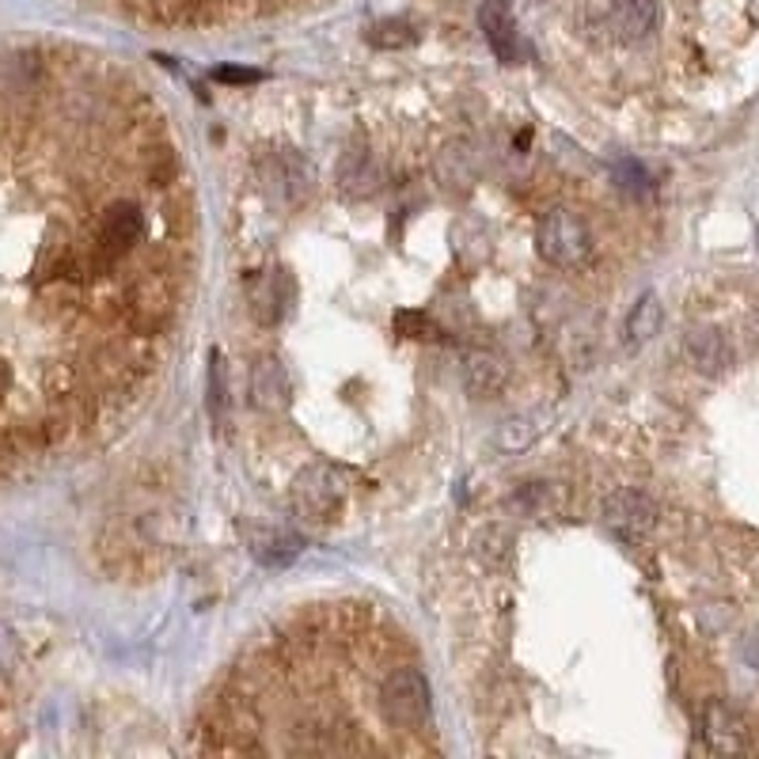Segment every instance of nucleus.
Wrapping results in <instances>:
<instances>
[{
	"mask_svg": "<svg viewBox=\"0 0 759 759\" xmlns=\"http://www.w3.org/2000/svg\"><path fill=\"white\" fill-rule=\"evenodd\" d=\"M509 384V361L494 350H475L464 361V392L472 399H494Z\"/></svg>",
	"mask_w": 759,
	"mask_h": 759,
	"instance_id": "nucleus-9",
	"label": "nucleus"
},
{
	"mask_svg": "<svg viewBox=\"0 0 759 759\" xmlns=\"http://www.w3.org/2000/svg\"><path fill=\"white\" fill-rule=\"evenodd\" d=\"M536 243H539V255L558 270L585 266V259H589V251H593L589 224H585L574 210H547L539 216Z\"/></svg>",
	"mask_w": 759,
	"mask_h": 759,
	"instance_id": "nucleus-2",
	"label": "nucleus"
},
{
	"mask_svg": "<svg viewBox=\"0 0 759 759\" xmlns=\"http://www.w3.org/2000/svg\"><path fill=\"white\" fill-rule=\"evenodd\" d=\"M684 354H688L695 373L702 376H721L733 365V346H729L726 331L718 327H691L684 334Z\"/></svg>",
	"mask_w": 759,
	"mask_h": 759,
	"instance_id": "nucleus-6",
	"label": "nucleus"
},
{
	"mask_svg": "<svg viewBox=\"0 0 759 759\" xmlns=\"http://www.w3.org/2000/svg\"><path fill=\"white\" fill-rule=\"evenodd\" d=\"M210 411H213L216 426H221L224 414H229V395H224V361L216 354L210 361Z\"/></svg>",
	"mask_w": 759,
	"mask_h": 759,
	"instance_id": "nucleus-18",
	"label": "nucleus"
},
{
	"mask_svg": "<svg viewBox=\"0 0 759 759\" xmlns=\"http://www.w3.org/2000/svg\"><path fill=\"white\" fill-rule=\"evenodd\" d=\"M745 661H748V665H752V668H756V672H759V630H756V635H752V638H748V641H745Z\"/></svg>",
	"mask_w": 759,
	"mask_h": 759,
	"instance_id": "nucleus-21",
	"label": "nucleus"
},
{
	"mask_svg": "<svg viewBox=\"0 0 759 759\" xmlns=\"http://www.w3.org/2000/svg\"><path fill=\"white\" fill-rule=\"evenodd\" d=\"M395 327H399V331H411L414 338H426L429 323H426V315H418V312H399V315H395Z\"/></svg>",
	"mask_w": 759,
	"mask_h": 759,
	"instance_id": "nucleus-19",
	"label": "nucleus"
},
{
	"mask_svg": "<svg viewBox=\"0 0 759 759\" xmlns=\"http://www.w3.org/2000/svg\"><path fill=\"white\" fill-rule=\"evenodd\" d=\"M752 334H756V342H759V308L752 312Z\"/></svg>",
	"mask_w": 759,
	"mask_h": 759,
	"instance_id": "nucleus-22",
	"label": "nucleus"
},
{
	"mask_svg": "<svg viewBox=\"0 0 759 759\" xmlns=\"http://www.w3.org/2000/svg\"><path fill=\"white\" fill-rule=\"evenodd\" d=\"M289 304H293V277L289 270H270L251 282V312H255L259 323L274 327L289 315Z\"/></svg>",
	"mask_w": 759,
	"mask_h": 759,
	"instance_id": "nucleus-7",
	"label": "nucleus"
},
{
	"mask_svg": "<svg viewBox=\"0 0 759 759\" xmlns=\"http://www.w3.org/2000/svg\"><path fill=\"white\" fill-rule=\"evenodd\" d=\"M376 710L392 733L399 737H422L433 726V688L414 661L392 665L380 676V695Z\"/></svg>",
	"mask_w": 759,
	"mask_h": 759,
	"instance_id": "nucleus-1",
	"label": "nucleus"
},
{
	"mask_svg": "<svg viewBox=\"0 0 759 759\" xmlns=\"http://www.w3.org/2000/svg\"><path fill=\"white\" fill-rule=\"evenodd\" d=\"M213 80H229V84H251V80H259L255 69H216Z\"/></svg>",
	"mask_w": 759,
	"mask_h": 759,
	"instance_id": "nucleus-20",
	"label": "nucleus"
},
{
	"mask_svg": "<svg viewBox=\"0 0 759 759\" xmlns=\"http://www.w3.org/2000/svg\"><path fill=\"white\" fill-rule=\"evenodd\" d=\"M661 323H665V308H661V301H657V293L638 296V304L627 315V342L630 346H641V342H649L657 331H661Z\"/></svg>",
	"mask_w": 759,
	"mask_h": 759,
	"instance_id": "nucleus-14",
	"label": "nucleus"
},
{
	"mask_svg": "<svg viewBox=\"0 0 759 759\" xmlns=\"http://www.w3.org/2000/svg\"><path fill=\"white\" fill-rule=\"evenodd\" d=\"M342 494H346L342 472L331 464H315L293 483V505L304 520H331L334 509L342 505Z\"/></svg>",
	"mask_w": 759,
	"mask_h": 759,
	"instance_id": "nucleus-3",
	"label": "nucleus"
},
{
	"mask_svg": "<svg viewBox=\"0 0 759 759\" xmlns=\"http://www.w3.org/2000/svg\"><path fill=\"white\" fill-rule=\"evenodd\" d=\"M604 524L623 539H641L657 524V505L641 490H616L604 502Z\"/></svg>",
	"mask_w": 759,
	"mask_h": 759,
	"instance_id": "nucleus-4",
	"label": "nucleus"
},
{
	"mask_svg": "<svg viewBox=\"0 0 759 759\" xmlns=\"http://www.w3.org/2000/svg\"><path fill=\"white\" fill-rule=\"evenodd\" d=\"M338 183L357 190L361 183H368V152L361 149V144H354L350 152H342L338 160Z\"/></svg>",
	"mask_w": 759,
	"mask_h": 759,
	"instance_id": "nucleus-17",
	"label": "nucleus"
},
{
	"mask_svg": "<svg viewBox=\"0 0 759 759\" xmlns=\"http://www.w3.org/2000/svg\"><path fill=\"white\" fill-rule=\"evenodd\" d=\"M301 550H304V539L293 536V532L270 528V532H255V536H251V555H255L259 566H270V569L289 566Z\"/></svg>",
	"mask_w": 759,
	"mask_h": 759,
	"instance_id": "nucleus-12",
	"label": "nucleus"
},
{
	"mask_svg": "<svg viewBox=\"0 0 759 759\" xmlns=\"http://www.w3.org/2000/svg\"><path fill=\"white\" fill-rule=\"evenodd\" d=\"M661 23V4L657 0H616L608 12V31L619 42H638L657 31Z\"/></svg>",
	"mask_w": 759,
	"mask_h": 759,
	"instance_id": "nucleus-11",
	"label": "nucleus"
},
{
	"mask_svg": "<svg viewBox=\"0 0 759 759\" xmlns=\"http://www.w3.org/2000/svg\"><path fill=\"white\" fill-rule=\"evenodd\" d=\"M414 39H418V31H414V23H406V20H380L368 27V42H373L376 50H403V47H411Z\"/></svg>",
	"mask_w": 759,
	"mask_h": 759,
	"instance_id": "nucleus-15",
	"label": "nucleus"
},
{
	"mask_svg": "<svg viewBox=\"0 0 759 759\" xmlns=\"http://www.w3.org/2000/svg\"><path fill=\"white\" fill-rule=\"evenodd\" d=\"M247 395H251V403H255L259 411H266V414L285 411V403H289V373H285L282 361H277V357H259L255 365H251V376H247Z\"/></svg>",
	"mask_w": 759,
	"mask_h": 759,
	"instance_id": "nucleus-8",
	"label": "nucleus"
},
{
	"mask_svg": "<svg viewBox=\"0 0 759 759\" xmlns=\"http://www.w3.org/2000/svg\"><path fill=\"white\" fill-rule=\"evenodd\" d=\"M702 733H707V745L721 756H737L748 748L745 718L733 707H726V702H710L707 714H702Z\"/></svg>",
	"mask_w": 759,
	"mask_h": 759,
	"instance_id": "nucleus-10",
	"label": "nucleus"
},
{
	"mask_svg": "<svg viewBox=\"0 0 759 759\" xmlns=\"http://www.w3.org/2000/svg\"><path fill=\"white\" fill-rule=\"evenodd\" d=\"M547 422H550L547 411L513 414V418L505 422L502 433H498V448L502 452H524V448H532L547 433Z\"/></svg>",
	"mask_w": 759,
	"mask_h": 759,
	"instance_id": "nucleus-13",
	"label": "nucleus"
},
{
	"mask_svg": "<svg viewBox=\"0 0 759 759\" xmlns=\"http://www.w3.org/2000/svg\"><path fill=\"white\" fill-rule=\"evenodd\" d=\"M478 23L486 31V42L490 50L498 53V61L505 65H517L524 58L520 34H517V16H513V0H486L483 12H478Z\"/></svg>",
	"mask_w": 759,
	"mask_h": 759,
	"instance_id": "nucleus-5",
	"label": "nucleus"
},
{
	"mask_svg": "<svg viewBox=\"0 0 759 759\" xmlns=\"http://www.w3.org/2000/svg\"><path fill=\"white\" fill-rule=\"evenodd\" d=\"M513 505L524 513H532V517H547V513L555 509V490H550V483H528L517 490Z\"/></svg>",
	"mask_w": 759,
	"mask_h": 759,
	"instance_id": "nucleus-16",
	"label": "nucleus"
}]
</instances>
